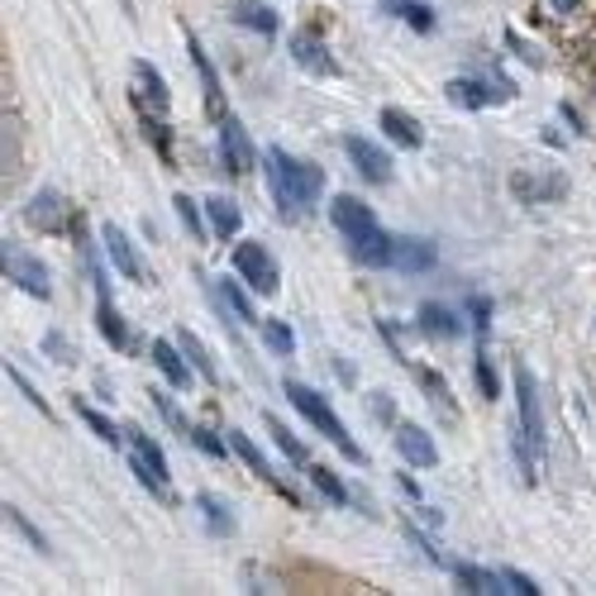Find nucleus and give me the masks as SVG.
<instances>
[{"label": "nucleus", "mask_w": 596, "mask_h": 596, "mask_svg": "<svg viewBox=\"0 0 596 596\" xmlns=\"http://www.w3.org/2000/svg\"><path fill=\"white\" fill-rule=\"evenodd\" d=\"M234 20L239 24H249L253 34H277V10H267L263 0H234Z\"/></svg>", "instance_id": "obj_25"}, {"label": "nucleus", "mask_w": 596, "mask_h": 596, "mask_svg": "<svg viewBox=\"0 0 596 596\" xmlns=\"http://www.w3.org/2000/svg\"><path fill=\"white\" fill-rule=\"evenodd\" d=\"M220 158H224V172H234V176H244L263 163L257 149H253V139H249V129L239 120H220Z\"/></svg>", "instance_id": "obj_9"}, {"label": "nucleus", "mask_w": 596, "mask_h": 596, "mask_svg": "<svg viewBox=\"0 0 596 596\" xmlns=\"http://www.w3.org/2000/svg\"><path fill=\"white\" fill-rule=\"evenodd\" d=\"M6 377H10V382H14V386H20V392L29 396V406H34V411H43V415H48V421H53V411H48V401H43V396H39V392H34V386H29V382H24L20 373H14V367H6Z\"/></svg>", "instance_id": "obj_43"}, {"label": "nucleus", "mask_w": 596, "mask_h": 596, "mask_svg": "<svg viewBox=\"0 0 596 596\" xmlns=\"http://www.w3.org/2000/svg\"><path fill=\"white\" fill-rule=\"evenodd\" d=\"M77 415H82V421H87V425L95 430V440H105V444H120V430H115V425H110V421H105V415H101V411H91V406H87V401H77Z\"/></svg>", "instance_id": "obj_37"}, {"label": "nucleus", "mask_w": 596, "mask_h": 596, "mask_svg": "<svg viewBox=\"0 0 596 596\" xmlns=\"http://www.w3.org/2000/svg\"><path fill=\"white\" fill-rule=\"evenodd\" d=\"M186 53H191V68H196V82H201V91H205V115H211L215 124H220V120H230V110H224L220 72H215V62H211V53L201 48L196 34H186Z\"/></svg>", "instance_id": "obj_8"}, {"label": "nucleus", "mask_w": 596, "mask_h": 596, "mask_svg": "<svg viewBox=\"0 0 596 596\" xmlns=\"http://www.w3.org/2000/svg\"><path fill=\"white\" fill-rule=\"evenodd\" d=\"M205 215H211V230H215L220 239H239V224H244V211H239V201L211 196V201H205Z\"/></svg>", "instance_id": "obj_23"}, {"label": "nucleus", "mask_w": 596, "mask_h": 596, "mask_svg": "<svg viewBox=\"0 0 596 596\" xmlns=\"http://www.w3.org/2000/svg\"><path fill=\"white\" fill-rule=\"evenodd\" d=\"M263 176H267V196L282 215H301L305 205H315L320 191H325V172L301 163V158H292L286 149L263 153Z\"/></svg>", "instance_id": "obj_1"}, {"label": "nucleus", "mask_w": 596, "mask_h": 596, "mask_svg": "<svg viewBox=\"0 0 596 596\" xmlns=\"http://www.w3.org/2000/svg\"><path fill=\"white\" fill-rule=\"evenodd\" d=\"M377 120H382V129H386V139H392V143H401V149H411V153H415V149H421V143H425V129L415 124V120L406 115V110L386 105Z\"/></svg>", "instance_id": "obj_18"}, {"label": "nucleus", "mask_w": 596, "mask_h": 596, "mask_svg": "<svg viewBox=\"0 0 596 596\" xmlns=\"http://www.w3.org/2000/svg\"><path fill=\"white\" fill-rule=\"evenodd\" d=\"M234 272H239V282H249L257 296H272V292L282 286L277 257H272L263 244H253V239H244V244H234Z\"/></svg>", "instance_id": "obj_5"}, {"label": "nucleus", "mask_w": 596, "mask_h": 596, "mask_svg": "<svg viewBox=\"0 0 596 596\" xmlns=\"http://www.w3.org/2000/svg\"><path fill=\"white\" fill-rule=\"evenodd\" d=\"M305 477H311V482H315V487H320V492H325V496H330V502H334V506H348V502H353V492H348V487H344V482H340V477H334V473L325 468V463H311V468H305Z\"/></svg>", "instance_id": "obj_32"}, {"label": "nucleus", "mask_w": 596, "mask_h": 596, "mask_svg": "<svg viewBox=\"0 0 596 596\" xmlns=\"http://www.w3.org/2000/svg\"><path fill=\"white\" fill-rule=\"evenodd\" d=\"M95 325H101L105 344L115 348V353H129V348L139 344L134 334H129V325H124V320H120V311H115V305H110V296H101V305H95Z\"/></svg>", "instance_id": "obj_19"}, {"label": "nucleus", "mask_w": 596, "mask_h": 596, "mask_svg": "<svg viewBox=\"0 0 596 596\" xmlns=\"http://www.w3.org/2000/svg\"><path fill=\"white\" fill-rule=\"evenodd\" d=\"M330 220H334V230L344 234L353 263H363V267H386V257H392V234H382V224L373 220V205L344 191V196L330 201Z\"/></svg>", "instance_id": "obj_2"}, {"label": "nucleus", "mask_w": 596, "mask_h": 596, "mask_svg": "<svg viewBox=\"0 0 596 596\" xmlns=\"http://www.w3.org/2000/svg\"><path fill=\"white\" fill-rule=\"evenodd\" d=\"M421 334L425 340H458L463 325L448 305H421Z\"/></svg>", "instance_id": "obj_22"}, {"label": "nucleus", "mask_w": 596, "mask_h": 596, "mask_svg": "<svg viewBox=\"0 0 596 596\" xmlns=\"http://www.w3.org/2000/svg\"><path fill=\"white\" fill-rule=\"evenodd\" d=\"M396 454L415 463V468H434L440 463V448H434L430 430H421V425H396Z\"/></svg>", "instance_id": "obj_17"}, {"label": "nucleus", "mask_w": 596, "mask_h": 596, "mask_svg": "<svg viewBox=\"0 0 596 596\" xmlns=\"http://www.w3.org/2000/svg\"><path fill=\"white\" fill-rule=\"evenodd\" d=\"M186 440L196 444L201 454H211V458H224V454H230V440H220V434H215V430H205V425H191Z\"/></svg>", "instance_id": "obj_34"}, {"label": "nucleus", "mask_w": 596, "mask_h": 596, "mask_svg": "<svg viewBox=\"0 0 596 596\" xmlns=\"http://www.w3.org/2000/svg\"><path fill=\"white\" fill-rule=\"evenodd\" d=\"M172 211H176V220L186 224L191 239H205V220H201V211H196V201H191V196H172Z\"/></svg>", "instance_id": "obj_33"}, {"label": "nucleus", "mask_w": 596, "mask_h": 596, "mask_svg": "<svg viewBox=\"0 0 596 596\" xmlns=\"http://www.w3.org/2000/svg\"><path fill=\"white\" fill-rule=\"evenodd\" d=\"M168 105H172V91L168 82L158 77L153 62H134V110H153V115H168Z\"/></svg>", "instance_id": "obj_14"}, {"label": "nucleus", "mask_w": 596, "mask_h": 596, "mask_svg": "<svg viewBox=\"0 0 596 596\" xmlns=\"http://www.w3.org/2000/svg\"><path fill=\"white\" fill-rule=\"evenodd\" d=\"M373 411H377V421H396V406H386V396H382V392L373 396Z\"/></svg>", "instance_id": "obj_46"}, {"label": "nucleus", "mask_w": 596, "mask_h": 596, "mask_svg": "<svg viewBox=\"0 0 596 596\" xmlns=\"http://www.w3.org/2000/svg\"><path fill=\"white\" fill-rule=\"evenodd\" d=\"M124 434H129V448H134V454H139L143 463H149V468H158V473L168 477V454H163V444H158L153 434H143L139 425H129Z\"/></svg>", "instance_id": "obj_30"}, {"label": "nucleus", "mask_w": 596, "mask_h": 596, "mask_svg": "<svg viewBox=\"0 0 596 596\" xmlns=\"http://www.w3.org/2000/svg\"><path fill=\"white\" fill-rule=\"evenodd\" d=\"M176 344H182V353H186V363H191V367H196V373H201L205 382H211V386L220 382V367L211 363V353H205V344L196 340V334H191V330H182V334H176Z\"/></svg>", "instance_id": "obj_29"}, {"label": "nucleus", "mask_w": 596, "mask_h": 596, "mask_svg": "<svg viewBox=\"0 0 596 596\" xmlns=\"http://www.w3.org/2000/svg\"><path fill=\"white\" fill-rule=\"evenodd\" d=\"M149 358H153V367H158V373H163L172 386H191V367H186V353H182V344H163V340H158L153 348H149Z\"/></svg>", "instance_id": "obj_20"}, {"label": "nucleus", "mask_w": 596, "mask_h": 596, "mask_svg": "<svg viewBox=\"0 0 596 596\" xmlns=\"http://www.w3.org/2000/svg\"><path fill=\"white\" fill-rule=\"evenodd\" d=\"M124 6H129V0H124Z\"/></svg>", "instance_id": "obj_49"}, {"label": "nucleus", "mask_w": 596, "mask_h": 596, "mask_svg": "<svg viewBox=\"0 0 596 596\" xmlns=\"http://www.w3.org/2000/svg\"><path fill=\"white\" fill-rule=\"evenodd\" d=\"M263 344L277 353V358H292V353H296V334H292V325H286V320L272 315V320H263Z\"/></svg>", "instance_id": "obj_31"}, {"label": "nucleus", "mask_w": 596, "mask_h": 596, "mask_svg": "<svg viewBox=\"0 0 596 596\" xmlns=\"http://www.w3.org/2000/svg\"><path fill=\"white\" fill-rule=\"evenodd\" d=\"M434 257H440V253H434L430 239L401 234V239H392V257H386V267H396V272H430Z\"/></svg>", "instance_id": "obj_16"}, {"label": "nucleus", "mask_w": 596, "mask_h": 596, "mask_svg": "<svg viewBox=\"0 0 596 596\" xmlns=\"http://www.w3.org/2000/svg\"><path fill=\"white\" fill-rule=\"evenodd\" d=\"M224 440H230V454H239V458L249 463V473H257V477L267 482V487H277V492L286 496V502H296L292 482H282V477H277V468H272V463H267V454H263V448H257V444L249 440L244 430H230V434H224Z\"/></svg>", "instance_id": "obj_12"}, {"label": "nucleus", "mask_w": 596, "mask_h": 596, "mask_svg": "<svg viewBox=\"0 0 596 596\" xmlns=\"http://www.w3.org/2000/svg\"><path fill=\"white\" fill-rule=\"evenodd\" d=\"M344 153H348V163L367 176V182H392V158H386L373 139L348 134V139H344Z\"/></svg>", "instance_id": "obj_15"}, {"label": "nucleus", "mask_w": 596, "mask_h": 596, "mask_svg": "<svg viewBox=\"0 0 596 596\" xmlns=\"http://www.w3.org/2000/svg\"><path fill=\"white\" fill-rule=\"evenodd\" d=\"M24 220L34 224V230H43V234H62L68 224H77L72 220V205L58 196V191H34V201L24 205Z\"/></svg>", "instance_id": "obj_11"}, {"label": "nucleus", "mask_w": 596, "mask_h": 596, "mask_svg": "<svg viewBox=\"0 0 596 596\" xmlns=\"http://www.w3.org/2000/svg\"><path fill=\"white\" fill-rule=\"evenodd\" d=\"M196 511H201V521L211 525V535H220V539L234 535V511H230V502H224L220 492H201L196 496Z\"/></svg>", "instance_id": "obj_21"}, {"label": "nucleus", "mask_w": 596, "mask_h": 596, "mask_svg": "<svg viewBox=\"0 0 596 596\" xmlns=\"http://www.w3.org/2000/svg\"><path fill=\"white\" fill-rule=\"evenodd\" d=\"M215 301H224L234 311V320L239 325H257V315H253V301L239 292V282H230V277H215Z\"/></svg>", "instance_id": "obj_28"}, {"label": "nucleus", "mask_w": 596, "mask_h": 596, "mask_svg": "<svg viewBox=\"0 0 596 596\" xmlns=\"http://www.w3.org/2000/svg\"><path fill=\"white\" fill-rule=\"evenodd\" d=\"M292 58H296V68H301V72H311V77H340V62L330 58L325 39L311 34V29L292 34Z\"/></svg>", "instance_id": "obj_13"}, {"label": "nucleus", "mask_w": 596, "mask_h": 596, "mask_svg": "<svg viewBox=\"0 0 596 596\" xmlns=\"http://www.w3.org/2000/svg\"><path fill=\"white\" fill-rule=\"evenodd\" d=\"M515 401H521L525 440L535 444V454L544 458V444H549V434H544V396H539V382H535V373H529L525 363H515Z\"/></svg>", "instance_id": "obj_6"}, {"label": "nucleus", "mask_w": 596, "mask_h": 596, "mask_svg": "<svg viewBox=\"0 0 596 596\" xmlns=\"http://www.w3.org/2000/svg\"><path fill=\"white\" fill-rule=\"evenodd\" d=\"M473 373H477V392L482 396H487V401H496V396H502V386H496V373H492V358H487V353H473Z\"/></svg>", "instance_id": "obj_36"}, {"label": "nucleus", "mask_w": 596, "mask_h": 596, "mask_svg": "<svg viewBox=\"0 0 596 596\" xmlns=\"http://www.w3.org/2000/svg\"><path fill=\"white\" fill-rule=\"evenodd\" d=\"M43 353H48L53 363H62V367H72V363H77V348L68 344V334H58V330H48V334H43Z\"/></svg>", "instance_id": "obj_38"}, {"label": "nucleus", "mask_w": 596, "mask_h": 596, "mask_svg": "<svg viewBox=\"0 0 596 596\" xmlns=\"http://www.w3.org/2000/svg\"><path fill=\"white\" fill-rule=\"evenodd\" d=\"M502 577H506V592H521V596H539V587L529 583V577H525L521 568H502Z\"/></svg>", "instance_id": "obj_44"}, {"label": "nucleus", "mask_w": 596, "mask_h": 596, "mask_svg": "<svg viewBox=\"0 0 596 596\" xmlns=\"http://www.w3.org/2000/svg\"><path fill=\"white\" fill-rule=\"evenodd\" d=\"M101 239H105V253H110V263H115L120 277H124V282L149 286V267H143V257H139V249H134V239H129L120 224H105Z\"/></svg>", "instance_id": "obj_10"}, {"label": "nucleus", "mask_w": 596, "mask_h": 596, "mask_svg": "<svg viewBox=\"0 0 596 596\" xmlns=\"http://www.w3.org/2000/svg\"><path fill=\"white\" fill-rule=\"evenodd\" d=\"M468 315H473V330H477V340H482V334L492 330V301L487 296H473L468 301Z\"/></svg>", "instance_id": "obj_42"}, {"label": "nucleus", "mask_w": 596, "mask_h": 596, "mask_svg": "<svg viewBox=\"0 0 596 596\" xmlns=\"http://www.w3.org/2000/svg\"><path fill=\"white\" fill-rule=\"evenodd\" d=\"M563 191H568V182H563L558 172H554V176H539V182H529L525 172L515 176V196H521V201H529V205H539V201H558Z\"/></svg>", "instance_id": "obj_24"}, {"label": "nucleus", "mask_w": 596, "mask_h": 596, "mask_svg": "<svg viewBox=\"0 0 596 596\" xmlns=\"http://www.w3.org/2000/svg\"><path fill=\"white\" fill-rule=\"evenodd\" d=\"M6 521H10V525H14V529H20V535L29 539V549H39V554H48V539L39 535V529H34V525H29V521H24V511H20V506H6Z\"/></svg>", "instance_id": "obj_40"}, {"label": "nucleus", "mask_w": 596, "mask_h": 596, "mask_svg": "<svg viewBox=\"0 0 596 596\" xmlns=\"http://www.w3.org/2000/svg\"><path fill=\"white\" fill-rule=\"evenodd\" d=\"M377 6H382V10H386V14H396V10H401V6H406V0H377Z\"/></svg>", "instance_id": "obj_48"}, {"label": "nucleus", "mask_w": 596, "mask_h": 596, "mask_svg": "<svg viewBox=\"0 0 596 596\" xmlns=\"http://www.w3.org/2000/svg\"><path fill=\"white\" fill-rule=\"evenodd\" d=\"M406 539H411L415 549H421L430 563H444V558H440V549H434V539H425V535H421V529H415V525H406Z\"/></svg>", "instance_id": "obj_45"}, {"label": "nucleus", "mask_w": 596, "mask_h": 596, "mask_svg": "<svg viewBox=\"0 0 596 596\" xmlns=\"http://www.w3.org/2000/svg\"><path fill=\"white\" fill-rule=\"evenodd\" d=\"M0 263H6V282H14L24 296H34V301H53V277H48V267H43L39 257L29 253L24 244H14V239H6V249H0Z\"/></svg>", "instance_id": "obj_4"}, {"label": "nucleus", "mask_w": 596, "mask_h": 596, "mask_svg": "<svg viewBox=\"0 0 596 596\" xmlns=\"http://www.w3.org/2000/svg\"><path fill=\"white\" fill-rule=\"evenodd\" d=\"M263 425H267V434H272V444H277V448H282V454H286V458H292V463H296V468H301V473H305V468H311V448H305V444L296 440V434H292V430H286L282 421H277V415H263Z\"/></svg>", "instance_id": "obj_26"}, {"label": "nucleus", "mask_w": 596, "mask_h": 596, "mask_svg": "<svg viewBox=\"0 0 596 596\" xmlns=\"http://www.w3.org/2000/svg\"><path fill=\"white\" fill-rule=\"evenodd\" d=\"M421 386L430 392V401H440V406H444L448 415H454V396H448V382H444L440 373H434V367H421Z\"/></svg>", "instance_id": "obj_39"}, {"label": "nucleus", "mask_w": 596, "mask_h": 596, "mask_svg": "<svg viewBox=\"0 0 596 596\" xmlns=\"http://www.w3.org/2000/svg\"><path fill=\"white\" fill-rule=\"evenodd\" d=\"M396 14H401V20H406L411 29H421V34H430V29H434V10L421 6V0H406V6H401Z\"/></svg>", "instance_id": "obj_41"}, {"label": "nucleus", "mask_w": 596, "mask_h": 596, "mask_svg": "<svg viewBox=\"0 0 596 596\" xmlns=\"http://www.w3.org/2000/svg\"><path fill=\"white\" fill-rule=\"evenodd\" d=\"M549 6H554V14H577L583 10V0H549Z\"/></svg>", "instance_id": "obj_47"}, {"label": "nucleus", "mask_w": 596, "mask_h": 596, "mask_svg": "<svg viewBox=\"0 0 596 596\" xmlns=\"http://www.w3.org/2000/svg\"><path fill=\"white\" fill-rule=\"evenodd\" d=\"M153 396V411L158 415H163V421L176 430V434H191V421H186V415H182V406H176V401L172 396H163V392H149Z\"/></svg>", "instance_id": "obj_35"}, {"label": "nucleus", "mask_w": 596, "mask_h": 596, "mask_svg": "<svg viewBox=\"0 0 596 596\" xmlns=\"http://www.w3.org/2000/svg\"><path fill=\"white\" fill-rule=\"evenodd\" d=\"M444 95L458 110H487V105H506L515 95V87L502 82V77H492V82H487V77H454V82L444 87Z\"/></svg>", "instance_id": "obj_7"}, {"label": "nucleus", "mask_w": 596, "mask_h": 596, "mask_svg": "<svg viewBox=\"0 0 596 596\" xmlns=\"http://www.w3.org/2000/svg\"><path fill=\"white\" fill-rule=\"evenodd\" d=\"M282 392H286V401H292V406L305 415V421H311L315 425V434H325V440L334 444V448H340V454L348 458V463H367V454H363V448L358 444H353L348 440V430H344V421H340V415H334L330 411V401L325 396H320L315 392V386H305V382H286L282 386Z\"/></svg>", "instance_id": "obj_3"}, {"label": "nucleus", "mask_w": 596, "mask_h": 596, "mask_svg": "<svg viewBox=\"0 0 596 596\" xmlns=\"http://www.w3.org/2000/svg\"><path fill=\"white\" fill-rule=\"evenodd\" d=\"M458 583H463V592H477V596H496V592H506V577H502V573L473 568V563H458Z\"/></svg>", "instance_id": "obj_27"}]
</instances>
